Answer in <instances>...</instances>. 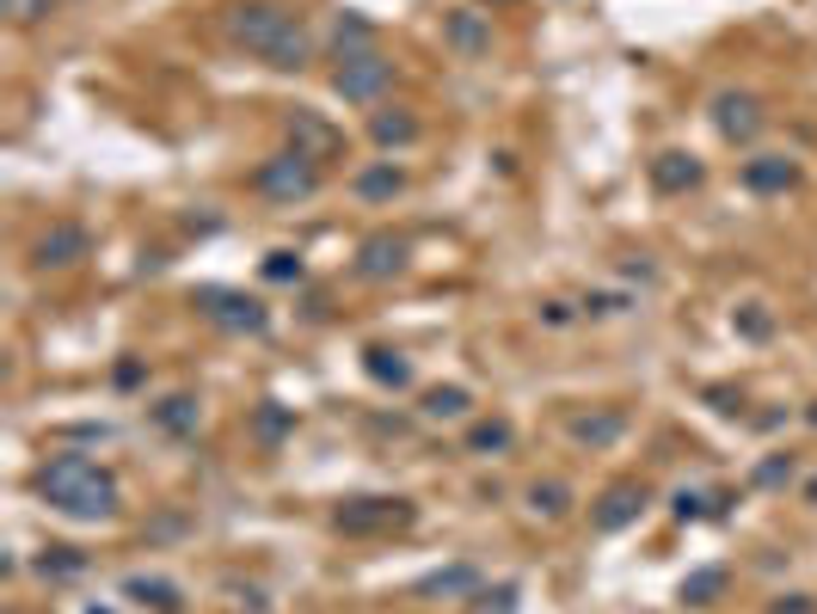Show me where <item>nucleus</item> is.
<instances>
[{"mask_svg":"<svg viewBox=\"0 0 817 614\" xmlns=\"http://www.w3.org/2000/svg\"><path fill=\"white\" fill-rule=\"evenodd\" d=\"M228 37L240 49H252V56H264L271 68H308V25L290 13V7H277V0H234L228 7Z\"/></svg>","mask_w":817,"mask_h":614,"instance_id":"obj_1","label":"nucleus"},{"mask_svg":"<svg viewBox=\"0 0 817 614\" xmlns=\"http://www.w3.org/2000/svg\"><path fill=\"white\" fill-rule=\"evenodd\" d=\"M37 491L49 498V510H63V516H75V522L117 516V504H124L117 479H111L99 461H87V455H56V461H44Z\"/></svg>","mask_w":817,"mask_h":614,"instance_id":"obj_2","label":"nucleus"},{"mask_svg":"<svg viewBox=\"0 0 817 614\" xmlns=\"http://www.w3.org/2000/svg\"><path fill=\"white\" fill-rule=\"evenodd\" d=\"M252 191L271 203H302L320 191V160H308V154H271L259 172H252Z\"/></svg>","mask_w":817,"mask_h":614,"instance_id":"obj_3","label":"nucleus"},{"mask_svg":"<svg viewBox=\"0 0 817 614\" xmlns=\"http://www.w3.org/2000/svg\"><path fill=\"white\" fill-rule=\"evenodd\" d=\"M387 87H394V61H387L382 49L344 56V61H339V75H332V92H339L344 105H375Z\"/></svg>","mask_w":817,"mask_h":614,"instance_id":"obj_4","label":"nucleus"},{"mask_svg":"<svg viewBox=\"0 0 817 614\" xmlns=\"http://www.w3.org/2000/svg\"><path fill=\"white\" fill-rule=\"evenodd\" d=\"M191 302H197L203 320H216L222 332H252L259 338L264 326H271V307H264L259 295H247V289H197Z\"/></svg>","mask_w":817,"mask_h":614,"instance_id":"obj_5","label":"nucleus"},{"mask_svg":"<svg viewBox=\"0 0 817 614\" xmlns=\"http://www.w3.org/2000/svg\"><path fill=\"white\" fill-rule=\"evenodd\" d=\"M406 522H412L406 498H351V504L332 510L339 535H387V528H406Z\"/></svg>","mask_w":817,"mask_h":614,"instance_id":"obj_6","label":"nucleus"},{"mask_svg":"<svg viewBox=\"0 0 817 614\" xmlns=\"http://www.w3.org/2000/svg\"><path fill=\"white\" fill-rule=\"evenodd\" d=\"M87 246H93V234L80 228V221H56L49 234H37V246H32V271H68V264L87 259Z\"/></svg>","mask_w":817,"mask_h":614,"instance_id":"obj_7","label":"nucleus"},{"mask_svg":"<svg viewBox=\"0 0 817 614\" xmlns=\"http://www.w3.org/2000/svg\"><path fill=\"white\" fill-rule=\"evenodd\" d=\"M639 510H646V486H639V479H621V486H609V491L597 498L590 522H597L602 535H621L627 522H639Z\"/></svg>","mask_w":817,"mask_h":614,"instance_id":"obj_8","label":"nucleus"},{"mask_svg":"<svg viewBox=\"0 0 817 614\" xmlns=\"http://www.w3.org/2000/svg\"><path fill=\"white\" fill-rule=\"evenodd\" d=\"M713 123H719L725 141H756L769 117H762V105H756L750 92H719L713 99Z\"/></svg>","mask_w":817,"mask_h":614,"instance_id":"obj_9","label":"nucleus"},{"mask_svg":"<svg viewBox=\"0 0 817 614\" xmlns=\"http://www.w3.org/2000/svg\"><path fill=\"white\" fill-rule=\"evenodd\" d=\"M744 191H756V197H781V191H793L799 184V160H786V154H756V160H744Z\"/></svg>","mask_w":817,"mask_h":614,"instance_id":"obj_10","label":"nucleus"},{"mask_svg":"<svg viewBox=\"0 0 817 614\" xmlns=\"http://www.w3.org/2000/svg\"><path fill=\"white\" fill-rule=\"evenodd\" d=\"M290 148L308 154V160H332V154L344 148V136L320 117V111H290Z\"/></svg>","mask_w":817,"mask_h":614,"instance_id":"obj_11","label":"nucleus"},{"mask_svg":"<svg viewBox=\"0 0 817 614\" xmlns=\"http://www.w3.org/2000/svg\"><path fill=\"white\" fill-rule=\"evenodd\" d=\"M701 179H707V167H701L694 154H682V148H663L658 160H651V184H658L663 197H682V191H701Z\"/></svg>","mask_w":817,"mask_h":614,"instance_id":"obj_12","label":"nucleus"},{"mask_svg":"<svg viewBox=\"0 0 817 614\" xmlns=\"http://www.w3.org/2000/svg\"><path fill=\"white\" fill-rule=\"evenodd\" d=\"M406 271V240H394V234H375V240H363V252H356V276H370V283H387V276Z\"/></svg>","mask_w":817,"mask_h":614,"instance_id":"obj_13","label":"nucleus"},{"mask_svg":"<svg viewBox=\"0 0 817 614\" xmlns=\"http://www.w3.org/2000/svg\"><path fill=\"white\" fill-rule=\"evenodd\" d=\"M443 44L455 49V56H486V49H492V25H486V13H449Z\"/></svg>","mask_w":817,"mask_h":614,"instance_id":"obj_14","label":"nucleus"},{"mask_svg":"<svg viewBox=\"0 0 817 614\" xmlns=\"http://www.w3.org/2000/svg\"><path fill=\"white\" fill-rule=\"evenodd\" d=\"M351 191H356L363 203H394V197L406 191V172L394 167V160H375V167H363V172L351 179Z\"/></svg>","mask_w":817,"mask_h":614,"instance_id":"obj_15","label":"nucleus"},{"mask_svg":"<svg viewBox=\"0 0 817 614\" xmlns=\"http://www.w3.org/2000/svg\"><path fill=\"white\" fill-rule=\"evenodd\" d=\"M566 430H571V443H585V448H609V443H621L627 418H621V412H578Z\"/></svg>","mask_w":817,"mask_h":614,"instance_id":"obj_16","label":"nucleus"},{"mask_svg":"<svg viewBox=\"0 0 817 614\" xmlns=\"http://www.w3.org/2000/svg\"><path fill=\"white\" fill-rule=\"evenodd\" d=\"M418 412L431 418V424H455V418L474 412V394H467V387H424Z\"/></svg>","mask_w":817,"mask_h":614,"instance_id":"obj_17","label":"nucleus"},{"mask_svg":"<svg viewBox=\"0 0 817 614\" xmlns=\"http://www.w3.org/2000/svg\"><path fill=\"white\" fill-rule=\"evenodd\" d=\"M510 443H517L510 418H474L467 424V455H510Z\"/></svg>","mask_w":817,"mask_h":614,"instance_id":"obj_18","label":"nucleus"},{"mask_svg":"<svg viewBox=\"0 0 817 614\" xmlns=\"http://www.w3.org/2000/svg\"><path fill=\"white\" fill-rule=\"evenodd\" d=\"M370 136H375V148H412V141H418V117H412V111H400V105H394V111H375V117H370Z\"/></svg>","mask_w":817,"mask_h":614,"instance_id":"obj_19","label":"nucleus"},{"mask_svg":"<svg viewBox=\"0 0 817 614\" xmlns=\"http://www.w3.org/2000/svg\"><path fill=\"white\" fill-rule=\"evenodd\" d=\"M155 424L167 430V436H197L203 406H197L191 394H172V399H160V406H155Z\"/></svg>","mask_w":817,"mask_h":614,"instance_id":"obj_20","label":"nucleus"},{"mask_svg":"<svg viewBox=\"0 0 817 614\" xmlns=\"http://www.w3.org/2000/svg\"><path fill=\"white\" fill-rule=\"evenodd\" d=\"M363 368H370V382H382V387H412V363H406L400 351H387V344H370V351H363Z\"/></svg>","mask_w":817,"mask_h":614,"instance_id":"obj_21","label":"nucleus"},{"mask_svg":"<svg viewBox=\"0 0 817 614\" xmlns=\"http://www.w3.org/2000/svg\"><path fill=\"white\" fill-rule=\"evenodd\" d=\"M725 583H731V578H725V566H701V571H689V578H682L677 596L689 602V609H713V602L725 596Z\"/></svg>","mask_w":817,"mask_h":614,"instance_id":"obj_22","label":"nucleus"},{"mask_svg":"<svg viewBox=\"0 0 817 614\" xmlns=\"http://www.w3.org/2000/svg\"><path fill=\"white\" fill-rule=\"evenodd\" d=\"M124 596L141 602V609H155V614H172L179 602H185V596H179V583H167V578H129Z\"/></svg>","mask_w":817,"mask_h":614,"instance_id":"obj_23","label":"nucleus"},{"mask_svg":"<svg viewBox=\"0 0 817 614\" xmlns=\"http://www.w3.org/2000/svg\"><path fill=\"white\" fill-rule=\"evenodd\" d=\"M332 49L344 56H363V49H375V25L363 13H339V25H332Z\"/></svg>","mask_w":817,"mask_h":614,"instance_id":"obj_24","label":"nucleus"},{"mask_svg":"<svg viewBox=\"0 0 817 614\" xmlns=\"http://www.w3.org/2000/svg\"><path fill=\"white\" fill-rule=\"evenodd\" d=\"M529 510L547 516V522H559L571 510V486H566V479H535V486H529Z\"/></svg>","mask_w":817,"mask_h":614,"instance_id":"obj_25","label":"nucleus"},{"mask_svg":"<svg viewBox=\"0 0 817 614\" xmlns=\"http://www.w3.org/2000/svg\"><path fill=\"white\" fill-rule=\"evenodd\" d=\"M80 571H87V553H80V547H44V553H37V578H49V583L80 578Z\"/></svg>","mask_w":817,"mask_h":614,"instance_id":"obj_26","label":"nucleus"},{"mask_svg":"<svg viewBox=\"0 0 817 614\" xmlns=\"http://www.w3.org/2000/svg\"><path fill=\"white\" fill-rule=\"evenodd\" d=\"M474 590V566H449V571H431V578L418 583V596H462Z\"/></svg>","mask_w":817,"mask_h":614,"instance_id":"obj_27","label":"nucleus"},{"mask_svg":"<svg viewBox=\"0 0 817 614\" xmlns=\"http://www.w3.org/2000/svg\"><path fill=\"white\" fill-rule=\"evenodd\" d=\"M731 326H738L744 338H756V344H762V338L774 332V314H769V307H762V302H744L738 314H731Z\"/></svg>","mask_w":817,"mask_h":614,"instance_id":"obj_28","label":"nucleus"},{"mask_svg":"<svg viewBox=\"0 0 817 614\" xmlns=\"http://www.w3.org/2000/svg\"><path fill=\"white\" fill-rule=\"evenodd\" d=\"M264 276H271V283H302L308 264L295 259V252H271V259H264Z\"/></svg>","mask_w":817,"mask_h":614,"instance_id":"obj_29","label":"nucleus"},{"mask_svg":"<svg viewBox=\"0 0 817 614\" xmlns=\"http://www.w3.org/2000/svg\"><path fill=\"white\" fill-rule=\"evenodd\" d=\"M474 609H479V614H510V609H517V583H498V590H479V596H474Z\"/></svg>","mask_w":817,"mask_h":614,"instance_id":"obj_30","label":"nucleus"},{"mask_svg":"<svg viewBox=\"0 0 817 614\" xmlns=\"http://www.w3.org/2000/svg\"><path fill=\"white\" fill-rule=\"evenodd\" d=\"M290 424H295V418L283 412V406H259V436H264V443H277Z\"/></svg>","mask_w":817,"mask_h":614,"instance_id":"obj_31","label":"nucleus"},{"mask_svg":"<svg viewBox=\"0 0 817 614\" xmlns=\"http://www.w3.org/2000/svg\"><path fill=\"white\" fill-rule=\"evenodd\" d=\"M786 479H793V455H774L756 467V486H786Z\"/></svg>","mask_w":817,"mask_h":614,"instance_id":"obj_32","label":"nucleus"},{"mask_svg":"<svg viewBox=\"0 0 817 614\" xmlns=\"http://www.w3.org/2000/svg\"><path fill=\"white\" fill-rule=\"evenodd\" d=\"M713 412H744V394H731V387H707Z\"/></svg>","mask_w":817,"mask_h":614,"instance_id":"obj_33","label":"nucleus"},{"mask_svg":"<svg viewBox=\"0 0 817 614\" xmlns=\"http://www.w3.org/2000/svg\"><path fill=\"white\" fill-rule=\"evenodd\" d=\"M621 307H627V295H590L585 314H621Z\"/></svg>","mask_w":817,"mask_h":614,"instance_id":"obj_34","label":"nucleus"},{"mask_svg":"<svg viewBox=\"0 0 817 614\" xmlns=\"http://www.w3.org/2000/svg\"><path fill=\"white\" fill-rule=\"evenodd\" d=\"M769 614H817V602H812V596H781Z\"/></svg>","mask_w":817,"mask_h":614,"instance_id":"obj_35","label":"nucleus"},{"mask_svg":"<svg viewBox=\"0 0 817 614\" xmlns=\"http://www.w3.org/2000/svg\"><path fill=\"white\" fill-rule=\"evenodd\" d=\"M117 387H141V363H136V356H124V363H117Z\"/></svg>","mask_w":817,"mask_h":614,"instance_id":"obj_36","label":"nucleus"},{"mask_svg":"<svg viewBox=\"0 0 817 614\" xmlns=\"http://www.w3.org/2000/svg\"><path fill=\"white\" fill-rule=\"evenodd\" d=\"M541 320H547V326H566L571 307H566V302H547V307H541Z\"/></svg>","mask_w":817,"mask_h":614,"instance_id":"obj_37","label":"nucleus"},{"mask_svg":"<svg viewBox=\"0 0 817 614\" xmlns=\"http://www.w3.org/2000/svg\"><path fill=\"white\" fill-rule=\"evenodd\" d=\"M805 498H812V504H817V479H812V486H805Z\"/></svg>","mask_w":817,"mask_h":614,"instance_id":"obj_38","label":"nucleus"},{"mask_svg":"<svg viewBox=\"0 0 817 614\" xmlns=\"http://www.w3.org/2000/svg\"><path fill=\"white\" fill-rule=\"evenodd\" d=\"M486 7H510V0H486Z\"/></svg>","mask_w":817,"mask_h":614,"instance_id":"obj_39","label":"nucleus"},{"mask_svg":"<svg viewBox=\"0 0 817 614\" xmlns=\"http://www.w3.org/2000/svg\"><path fill=\"white\" fill-rule=\"evenodd\" d=\"M812 424H817V406H812Z\"/></svg>","mask_w":817,"mask_h":614,"instance_id":"obj_40","label":"nucleus"}]
</instances>
